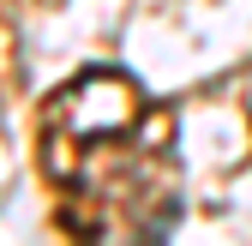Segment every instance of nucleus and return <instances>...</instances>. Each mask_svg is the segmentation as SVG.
<instances>
[]
</instances>
